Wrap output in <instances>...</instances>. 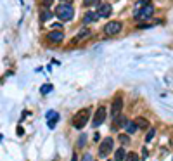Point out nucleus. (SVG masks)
<instances>
[{"label":"nucleus","mask_w":173,"mask_h":161,"mask_svg":"<svg viewBox=\"0 0 173 161\" xmlns=\"http://www.w3.org/2000/svg\"><path fill=\"white\" fill-rule=\"evenodd\" d=\"M45 118H47V125H49V128H54V127H56V123L59 121V113L49 111L45 114Z\"/></svg>","instance_id":"10"},{"label":"nucleus","mask_w":173,"mask_h":161,"mask_svg":"<svg viewBox=\"0 0 173 161\" xmlns=\"http://www.w3.org/2000/svg\"><path fill=\"white\" fill-rule=\"evenodd\" d=\"M50 28H54V30H61V28H62V23H56V24H52Z\"/></svg>","instance_id":"26"},{"label":"nucleus","mask_w":173,"mask_h":161,"mask_svg":"<svg viewBox=\"0 0 173 161\" xmlns=\"http://www.w3.org/2000/svg\"><path fill=\"white\" fill-rule=\"evenodd\" d=\"M121 109H123V99L118 95V97H114L113 104H111V116H113V120L118 114H121Z\"/></svg>","instance_id":"8"},{"label":"nucleus","mask_w":173,"mask_h":161,"mask_svg":"<svg viewBox=\"0 0 173 161\" xmlns=\"http://www.w3.org/2000/svg\"><path fill=\"white\" fill-rule=\"evenodd\" d=\"M125 128H126V133L128 135H132V133H135V132L139 130V125H137V121H126Z\"/></svg>","instance_id":"14"},{"label":"nucleus","mask_w":173,"mask_h":161,"mask_svg":"<svg viewBox=\"0 0 173 161\" xmlns=\"http://www.w3.org/2000/svg\"><path fill=\"white\" fill-rule=\"evenodd\" d=\"M90 120V108H83L80 111H76L71 118V125L76 128V130H82Z\"/></svg>","instance_id":"1"},{"label":"nucleus","mask_w":173,"mask_h":161,"mask_svg":"<svg viewBox=\"0 0 173 161\" xmlns=\"http://www.w3.org/2000/svg\"><path fill=\"white\" fill-rule=\"evenodd\" d=\"M137 125H139V128H149V121H147L146 118H139V120H137Z\"/></svg>","instance_id":"18"},{"label":"nucleus","mask_w":173,"mask_h":161,"mask_svg":"<svg viewBox=\"0 0 173 161\" xmlns=\"http://www.w3.org/2000/svg\"><path fill=\"white\" fill-rule=\"evenodd\" d=\"M106 116H107V113H106V108L104 106H101V108L95 111V116H94V121H92V127L94 128H99L102 123H104Z\"/></svg>","instance_id":"6"},{"label":"nucleus","mask_w":173,"mask_h":161,"mask_svg":"<svg viewBox=\"0 0 173 161\" xmlns=\"http://www.w3.org/2000/svg\"><path fill=\"white\" fill-rule=\"evenodd\" d=\"M88 35H90V30H88V28H82V30H80V33L76 35L75 38H73V43H78V42H82L83 38H86Z\"/></svg>","instance_id":"12"},{"label":"nucleus","mask_w":173,"mask_h":161,"mask_svg":"<svg viewBox=\"0 0 173 161\" xmlns=\"http://www.w3.org/2000/svg\"><path fill=\"white\" fill-rule=\"evenodd\" d=\"M139 28L140 30H147V28H152L151 24H139Z\"/></svg>","instance_id":"27"},{"label":"nucleus","mask_w":173,"mask_h":161,"mask_svg":"<svg viewBox=\"0 0 173 161\" xmlns=\"http://www.w3.org/2000/svg\"><path fill=\"white\" fill-rule=\"evenodd\" d=\"M71 161H78V159H76V154H73V158H71Z\"/></svg>","instance_id":"28"},{"label":"nucleus","mask_w":173,"mask_h":161,"mask_svg":"<svg viewBox=\"0 0 173 161\" xmlns=\"http://www.w3.org/2000/svg\"><path fill=\"white\" fill-rule=\"evenodd\" d=\"M111 12H113V5L111 4H99V18H109Z\"/></svg>","instance_id":"9"},{"label":"nucleus","mask_w":173,"mask_h":161,"mask_svg":"<svg viewBox=\"0 0 173 161\" xmlns=\"http://www.w3.org/2000/svg\"><path fill=\"white\" fill-rule=\"evenodd\" d=\"M99 4V0H83V5L85 7H92V5Z\"/></svg>","instance_id":"21"},{"label":"nucleus","mask_w":173,"mask_h":161,"mask_svg":"<svg viewBox=\"0 0 173 161\" xmlns=\"http://www.w3.org/2000/svg\"><path fill=\"white\" fill-rule=\"evenodd\" d=\"M52 16H56V14H52V12L49 11V7H45L43 9V11L40 12V19L43 23H47V21H50V18H52Z\"/></svg>","instance_id":"15"},{"label":"nucleus","mask_w":173,"mask_h":161,"mask_svg":"<svg viewBox=\"0 0 173 161\" xmlns=\"http://www.w3.org/2000/svg\"><path fill=\"white\" fill-rule=\"evenodd\" d=\"M123 159H126V153H125L123 147H120V149L114 151V161H123Z\"/></svg>","instance_id":"16"},{"label":"nucleus","mask_w":173,"mask_h":161,"mask_svg":"<svg viewBox=\"0 0 173 161\" xmlns=\"http://www.w3.org/2000/svg\"><path fill=\"white\" fill-rule=\"evenodd\" d=\"M118 139H120V142H121V144H126V142H128V135H126V133H123V135H120Z\"/></svg>","instance_id":"22"},{"label":"nucleus","mask_w":173,"mask_h":161,"mask_svg":"<svg viewBox=\"0 0 173 161\" xmlns=\"http://www.w3.org/2000/svg\"><path fill=\"white\" fill-rule=\"evenodd\" d=\"M125 161H140V158H139V154H137V153H128Z\"/></svg>","instance_id":"19"},{"label":"nucleus","mask_w":173,"mask_h":161,"mask_svg":"<svg viewBox=\"0 0 173 161\" xmlns=\"http://www.w3.org/2000/svg\"><path fill=\"white\" fill-rule=\"evenodd\" d=\"M154 135H156V128H149V132L146 135V142H151V140L154 139Z\"/></svg>","instance_id":"17"},{"label":"nucleus","mask_w":173,"mask_h":161,"mask_svg":"<svg viewBox=\"0 0 173 161\" xmlns=\"http://www.w3.org/2000/svg\"><path fill=\"white\" fill-rule=\"evenodd\" d=\"M45 38L50 43H61L64 40V33H62V30H52L50 33H47Z\"/></svg>","instance_id":"7"},{"label":"nucleus","mask_w":173,"mask_h":161,"mask_svg":"<svg viewBox=\"0 0 173 161\" xmlns=\"http://www.w3.org/2000/svg\"><path fill=\"white\" fill-rule=\"evenodd\" d=\"M56 16L62 23H68L75 18V7L71 4H68V2H62V4H59L56 7Z\"/></svg>","instance_id":"2"},{"label":"nucleus","mask_w":173,"mask_h":161,"mask_svg":"<svg viewBox=\"0 0 173 161\" xmlns=\"http://www.w3.org/2000/svg\"><path fill=\"white\" fill-rule=\"evenodd\" d=\"M152 14H154V5L149 2V4H146L144 7L135 9V14H133V18H135L137 21H147V19L152 18Z\"/></svg>","instance_id":"3"},{"label":"nucleus","mask_w":173,"mask_h":161,"mask_svg":"<svg viewBox=\"0 0 173 161\" xmlns=\"http://www.w3.org/2000/svg\"><path fill=\"white\" fill-rule=\"evenodd\" d=\"M113 128H120V127H125V125H126V118L123 116V114H118L116 118H114L113 120Z\"/></svg>","instance_id":"13"},{"label":"nucleus","mask_w":173,"mask_h":161,"mask_svg":"<svg viewBox=\"0 0 173 161\" xmlns=\"http://www.w3.org/2000/svg\"><path fill=\"white\" fill-rule=\"evenodd\" d=\"M97 19H99V14L97 12H92V11H88L85 16H83V23H85V24H90V23L97 21Z\"/></svg>","instance_id":"11"},{"label":"nucleus","mask_w":173,"mask_h":161,"mask_svg":"<svg viewBox=\"0 0 173 161\" xmlns=\"http://www.w3.org/2000/svg\"><path fill=\"white\" fill-rule=\"evenodd\" d=\"M82 161H94V158H92V156H90V154L86 153V154H85V156H83V158H82Z\"/></svg>","instance_id":"23"},{"label":"nucleus","mask_w":173,"mask_h":161,"mask_svg":"<svg viewBox=\"0 0 173 161\" xmlns=\"http://www.w3.org/2000/svg\"><path fill=\"white\" fill-rule=\"evenodd\" d=\"M121 30H123V24H121L120 21H109L104 26V35L106 37H114V35H118Z\"/></svg>","instance_id":"5"},{"label":"nucleus","mask_w":173,"mask_h":161,"mask_svg":"<svg viewBox=\"0 0 173 161\" xmlns=\"http://www.w3.org/2000/svg\"><path fill=\"white\" fill-rule=\"evenodd\" d=\"M49 92H52V85H43V87L40 88V94H43V95L49 94Z\"/></svg>","instance_id":"20"},{"label":"nucleus","mask_w":173,"mask_h":161,"mask_svg":"<svg viewBox=\"0 0 173 161\" xmlns=\"http://www.w3.org/2000/svg\"><path fill=\"white\" fill-rule=\"evenodd\" d=\"M85 139H86L85 135H82V137H80V140H78V146H80V147H82V146H85Z\"/></svg>","instance_id":"24"},{"label":"nucleus","mask_w":173,"mask_h":161,"mask_svg":"<svg viewBox=\"0 0 173 161\" xmlns=\"http://www.w3.org/2000/svg\"><path fill=\"white\" fill-rule=\"evenodd\" d=\"M114 147V140L111 137H106L101 144H99V158H107L111 153H113Z\"/></svg>","instance_id":"4"},{"label":"nucleus","mask_w":173,"mask_h":161,"mask_svg":"<svg viewBox=\"0 0 173 161\" xmlns=\"http://www.w3.org/2000/svg\"><path fill=\"white\" fill-rule=\"evenodd\" d=\"M54 0H42V4H43V7H49V5H52Z\"/></svg>","instance_id":"25"}]
</instances>
